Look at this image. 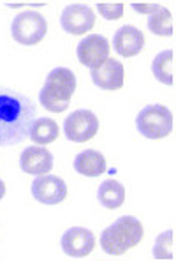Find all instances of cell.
<instances>
[{
	"label": "cell",
	"instance_id": "cell-14",
	"mask_svg": "<svg viewBox=\"0 0 176 261\" xmlns=\"http://www.w3.org/2000/svg\"><path fill=\"white\" fill-rule=\"evenodd\" d=\"M74 170L83 176L95 178V176H101L102 173H106V170H108V161H106V157L99 150L88 148V150H83L81 153L76 155Z\"/></svg>",
	"mask_w": 176,
	"mask_h": 261
},
{
	"label": "cell",
	"instance_id": "cell-18",
	"mask_svg": "<svg viewBox=\"0 0 176 261\" xmlns=\"http://www.w3.org/2000/svg\"><path fill=\"white\" fill-rule=\"evenodd\" d=\"M148 29L152 34L159 37H171L174 32V23H173V14L169 13V9L166 7H159V11L154 13L148 20Z\"/></svg>",
	"mask_w": 176,
	"mask_h": 261
},
{
	"label": "cell",
	"instance_id": "cell-5",
	"mask_svg": "<svg viewBox=\"0 0 176 261\" xmlns=\"http://www.w3.org/2000/svg\"><path fill=\"white\" fill-rule=\"evenodd\" d=\"M48 34V21L37 11H23L11 23V36L21 46H36Z\"/></svg>",
	"mask_w": 176,
	"mask_h": 261
},
{
	"label": "cell",
	"instance_id": "cell-10",
	"mask_svg": "<svg viewBox=\"0 0 176 261\" xmlns=\"http://www.w3.org/2000/svg\"><path fill=\"white\" fill-rule=\"evenodd\" d=\"M109 41L104 36H101V34H94V36H86L85 39L79 41L76 55H78L79 64L94 69L109 59Z\"/></svg>",
	"mask_w": 176,
	"mask_h": 261
},
{
	"label": "cell",
	"instance_id": "cell-20",
	"mask_svg": "<svg viewBox=\"0 0 176 261\" xmlns=\"http://www.w3.org/2000/svg\"><path fill=\"white\" fill-rule=\"evenodd\" d=\"M97 9L104 20L116 21L124 16L125 4L124 2H97Z\"/></svg>",
	"mask_w": 176,
	"mask_h": 261
},
{
	"label": "cell",
	"instance_id": "cell-17",
	"mask_svg": "<svg viewBox=\"0 0 176 261\" xmlns=\"http://www.w3.org/2000/svg\"><path fill=\"white\" fill-rule=\"evenodd\" d=\"M97 198L101 205L108 210H116L125 203V187L118 180H106L97 191Z\"/></svg>",
	"mask_w": 176,
	"mask_h": 261
},
{
	"label": "cell",
	"instance_id": "cell-3",
	"mask_svg": "<svg viewBox=\"0 0 176 261\" xmlns=\"http://www.w3.org/2000/svg\"><path fill=\"white\" fill-rule=\"evenodd\" d=\"M74 90V72L67 67H56L46 76L43 90L39 94V102L44 110L51 111V113H64L69 108Z\"/></svg>",
	"mask_w": 176,
	"mask_h": 261
},
{
	"label": "cell",
	"instance_id": "cell-13",
	"mask_svg": "<svg viewBox=\"0 0 176 261\" xmlns=\"http://www.w3.org/2000/svg\"><path fill=\"white\" fill-rule=\"evenodd\" d=\"M20 168L25 171L26 175H34V176H44L51 171L53 168V155L48 148L32 147L25 148L20 155Z\"/></svg>",
	"mask_w": 176,
	"mask_h": 261
},
{
	"label": "cell",
	"instance_id": "cell-7",
	"mask_svg": "<svg viewBox=\"0 0 176 261\" xmlns=\"http://www.w3.org/2000/svg\"><path fill=\"white\" fill-rule=\"evenodd\" d=\"M95 21L94 9L86 4H69L60 16L62 29L71 36H85L95 27Z\"/></svg>",
	"mask_w": 176,
	"mask_h": 261
},
{
	"label": "cell",
	"instance_id": "cell-21",
	"mask_svg": "<svg viewBox=\"0 0 176 261\" xmlns=\"http://www.w3.org/2000/svg\"><path fill=\"white\" fill-rule=\"evenodd\" d=\"M132 7H134V11H137V13H141V14H154L159 11V4H155V2H132Z\"/></svg>",
	"mask_w": 176,
	"mask_h": 261
},
{
	"label": "cell",
	"instance_id": "cell-19",
	"mask_svg": "<svg viewBox=\"0 0 176 261\" xmlns=\"http://www.w3.org/2000/svg\"><path fill=\"white\" fill-rule=\"evenodd\" d=\"M152 254L155 259L160 261H173L174 259V231L166 229L155 239Z\"/></svg>",
	"mask_w": 176,
	"mask_h": 261
},
{
	"label": "cell",
	"instance_id": "cell-9",
	"mask_svg": "<svg viewBox=\"0 0 176 261\" xmlns=\"http://www.w3.org/2000/svg\"><path fill=\"white\" fill-rule=\"evenodd\" d=\"M60 245H62V251L71 258H86L94 252L97 239L90 229L81 228V226H72L62 235Z\"/></svg>",
	"mask_w": 176,
	"mask_h": 261
},
{
	"label": "cell",
	"instance_id": "cell-15",
	"mask_svg": "<svg viewBox=\"0 0 176 261\" xmlns=\"http://www.w3.org/2000/svg\"><path fill=\"white\" fill-rule=\"evenodd\" d=\"M60 136V129L53 118H36L30 127L28 138L37 145V147H44L53 141H56Z\"/></svg>",
	"mask_w": 176,
	"mask_h": 261
},
{
	"label": "cell",
	"instance_id": "cell-23",
	"mask_svg": "<svg viewBox=\"0 0 176 261\" xmlns=\"http://www.w3.org/2000/svg\"><path fill=\"white\" fill-rule=\"evenodd\" d=\"M9 7H21V6H28V2H7Z\"/></svg>",
	"mask_w": 176,
	"mask_h": 261
},
{
	"label": "cell",
	"instance_id": "cell-11",
	"mask_svg": "<svg viewBox=\"0 0 176 261\" xmlns=\"http://www.w3.org/2000/svg\"><path fill=\"white\" fill-rule=\"evenodd\" d=\"M92 82L95 87L102 88V90L114 92L120 90L124 87V80H125V69L124 64L116 59H109L104 60L101 65L92 69Z\"/></svg>",
	"mask_w": 176,
	"mask_h": 261
},
{
	"label": "cell",
	"instance_id": "cell-4",
	"mask_svg": "<svg viewBox=\"0 0 176 261\" xmlns=\"http://www.w3.org/2000/svg\"><path fill=\"white\" fill-rule=\"evenodd\" d=\"M136 127L148 140H162L173 134V113L162 105L146 106L137 113Z\"/></svg>",
	"mask_w": 176,
	"mask_h": 261
},
{
	"label": "cell",
	"instance_id": "cell-2",
	"mask_svg": "<svg viewBox=\"0 0 176 261\" xmlns=\"http://www.w3.org/2000/svg\"><path fill=\"white\" fill-rule=\"evenodd\" d=\"M144 239V228L139 219L132 216L118 217L113 224L102 231L101 247L109 256H124L131 249L137 247Z\"/></svg>",
	"mask_w": 176,
	"mask_h": 261
},
{
	"label": "cell",
	"instance_id": "cell-6",
	"mask_svg": "<svg viewBox=\"0 0 176 261\" xmlns=\"http://www.w3.org/2000/svg\"><path fill=\"white\" fill-rule=\"evenodd\" d=\"M66 136L74 143H86L99 133V118L90 110H76L66 118Z\"/></svg>",
	"mask_w": 176,
	"mask_h": 261
},
{
	"label": "cell",
	"instance_id": "cell-1",
	"mask_svg": "<svg viewBox=\"0 0 176 261\" xmlns=\"http://www.w3.org/2000/svg\"><path fill=\"white\" fill-rule=\"evenodd\" d=\"M36 118L37 108L28 95L0 87V147L25 141Z\"/></svg>",
	"mask_w": 176,
	"mask_h": 261
},
{
	"label": "cell",
	"instance_id": "cell-22",
	"mask_svg": "<svg viewBox=\"0 0 176 261\" xmlns=\"http://www.w3.org/2000/svg\"><path fill=\"white\" fill-rule=\"evenodd\" d=\"M6 193H7V187H6V182L4 180H0V199L6 196Z\"/></svg>",
	"mask_w": 176,
	"mask_h": 261
},
{
	"label": "cell",
	"instance_id": "cell-12",
	"mask_svg": "<svg viewBox=\"0 0 176 261\" xmlns=\"http://www.w3.org/2000/svg\"><path fill=\"white\" fill-rule=\"evenodd\" d=\"M144 43H146V37H144V34L137 27L124 25L114 34L113 48L120 57L131 59V57H136L143 51Z\"/></svg>",
	"mask_w": 176,
	"mask_h": 261
},
{
	"label": "cell",
	"instance_id": "cell-8",
	"mask_svg": "<svg viewBox=\"0 0 176 261\" xmlns=\"http://www.w3.org/2000/svg\"><path fill=\"white\" fill-rule=\"evenodd\" d=\"M67 184L56 175L37 176L32 182V196L41 205H60L67 198Z\"/></svg>",
	"mask_w": 176,
	"mask_h": 261
},
{
	"label": "cell",
	"instance_id": "cell-16",
	"mask_svg": "<svg viewBox=\"0 0 176 261\" xmlns=\"http://www.w3.org/2000/svg\"><path fill=\"white\" fill-rule=\"evenodd\" d=\"M152 72L155 80L162 85L173 87L174 85V51L173 49H164L159 55H155L152 62Z\"/></svg>",
	"mask_w": 176,
	"mask_h": 261
}]
</instances>
